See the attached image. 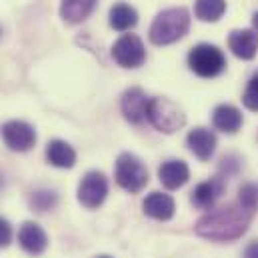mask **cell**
<instances>
[{"label":"cell","instance_id":"obj_22","mask_svg":"<svg viewBox=\"0 0 258 258\" xmlns=\"http://www.w3.org/2000/svg\"><path fill=\"white\" fill-rule=\"evenodd\" d=\"M238 202L248 208L250 212H256L258 210V186L256 184H244L238 192Z\"/></svg>","mask_w":258,"mask_h":258},{"label":"cell","instance_id":"obj_8","mask_svg":"<svg viewBox=\"0 0 258 258\" xmlns=\"http://www.w3.org/2000/svg\"><path fill=\"white\" fill-rule=\"evenodd\" d=\"M2 140L14 152H26L36 144V132L28 122L10 120L2 124Z\"/></svg>","mask_w":258,"mask_h":258},{"label":"cell","instance_id":"obj_19","mask_svg":"<svg viewBox=\"0 0 258 258\" xmlns=\"http://www.w3.org/2000/svg\"><path fill=\"white\" fill-rule=\"evenodd\" d=\"M136 22H138V14L130 4L118 2L110 8V26L114 30H118V32L130 30L136 26Z\"/></svg>","mask_w":258,"mask_h":258},{"label":"cell","instance_id":"obj_20","mask_svg":"<svg viewBox=\"0 0 258 258\" xmlns=\"http://www.w3.org/2000/svg\"><path fill=\"white\" fill-rule=\"evenodd\" d=\"M226 10V0H196L194 14L202 22H216Z\"/></svg>","mask_w":258,"mask_h":258},{"label":"cell","instance_id":"obj_13","mask_svg":"<svg viewBox=\"0 0 258 258\" xmlns=\"http://www.w3.org/2000/svg\"><path fill=\"white\" fill-rule=\"evenodd\" d=\"M18 242L20 246L30 252V254H40L46 250L48 246V238L46 232L36 224V222H24L18 230Z\"/></svg>","mask_w":258,"mask_h":258},{"label":"cell","instance_id":"obj_1","mask_svg":"<svg viewBox=\"0 0 258 258\" xmlns=\"http://www.w3.org/2000/svg\"><path fill=\"white\" fill-rule=\"evenodd\" d=\"M254 212L244 208L240 202L226 204L220 208H214L206 212L196 222V234L206 240L214 242H228L238 236H242L252 220Z\"/></svg>","mask_w":258,"mask_h":258},{"label":"cell","instance_id":"obj_5","mask_svg":"<svg viewBox=\"0 0 258 258\" xmlns=\"http://www.w3.org/2000/svg\"><path fill=\"white\" fill-rule=\"evenodd\" d=\"M114 176L118 186H122L128 192H140L146 184H148V170L142 164L140 158H136L134 154H120L114 166Z\"/></svg>","mask_w":258,"mask_h":258},{"label":"cell","instance_id":"obj_2","mask_svg":"<svg viewBox=\"0 0 258 258\" xmlns=\"http://www.w3.org/2000/svg\"><path fill=\"white\" fill-rule=\"evenodd\" d=\"M190 28V14L186 8H168L162 10L152 26H150V40L156 46H166L180 40Z\"/></svg>","mask_w":258,"mask_h":258},{"label":"cell","instance_id":"obj_25","mask_svg":"<svg viewBox=\"0 0 258 258\" xmlns=\"http://www.w3.org/2000/svg\"><path fill=\"white\" fill-rule=\"evenodd\" d=\"M242 258H258V240L250 242V244L244 248V252H242Z\"/></svg>","mask_w":258,"mask_h":258},{"label":"cell","instance_id":"obj_4","mask_svg":"<svg viewBox=\"0 0 258 258\" xmlns=\"http://www.w3.org/2000/svg\"><path fill=\"white\" fill-rule=\"evenodd\" d=\"M188 66L202 78H214L226 68V58L214 44H196L188 54Z\"/></svg>","mask_w":258,"mask_h":258},{"label":"cell","instance_id":"obj_17","mask_svg":"<svg viewBox=\"0 0 258 258\" xmlns=\"http://www.w3.org/2000/svg\"><path fill=\"white\" fill-rule=\"evenodd\" d=\"M94 6H96V0H62L60 16L68 24H78L90 16Z\"/></svg>","mask_w":258,"mask_h":258},{"label":"cell","instance_id":"obj_11","mask_svg":"<svg viewBox=\"0 0 258 258\" xmlns=\"http://www.w3.org/2000/svg\"><path fill=\"white\" fill-rule=\"evenodd\" d=\"M228 46L234 56L252 60L258 52V34L254 30H232L228 36Z\"/></svg>","mask_w":258,"mask_h":258},{"label":"cell","instance_id":"obj_21","mask_svg":"<svg viewBox=\"0 0 258 258\" xmlns=\"http://www.w3.org/2000/svg\"><path fill=\"white\" fill-rule=\"evenodd\" d=\"M56 200H58L56 192H52V190H36L30 198V206L38 212H46L56 206Z\"/></svg>","mask_w":258,"mask_h":258},{"label":"cell","instance_id":"obj_24","mask_svg":"<svg viewBox=\"0 0 258 258\" xmlns=\"http://www.w3.org/2000/svg\"><path fill=\"white\" fill-rule=\"evenodd\" d=\"M12 240V226L8 220L0 218V248H6Z\"/></svg>","mask_w":258,"mask_h":258},{"label":"cell","instance_id":"obj_7","mask_svg":"<svg viewBox=\"0 0 258 258\" xmlns=\"http://www.w3.org/2000/svg\"><path fill=\"white\" fill-rule=\"evenodd\" d=\"M108 194V180L102 172H88L78 184V202L86 208H98Z\"/></svg>","mask_w":258,"mask_h":258},{"label":"cell","instance_id":"obj_10","mask_svg":"<svg viewBox=\"0 0 258 258\" xmlns=\"http://www.w3.org/2000/svg\"><path fill=\"white\" fill-rule=\"evenodd\" d=\"M224 190H226L224 178H222V176H216V178H210V180H206V182H200L192 190L190 200H192V204L196 208H200V210H210V208L216 204V200L224 194Z\"/></svg>","mask_w":258,"mask_h":258},{"label":"cell","instance_id":"obj_14","mask_svg":"<svg viewBox=\"0 0 258 258\" xmlns=\"http://www.w3.org/2000/svg\"><path fill=\"white\" fill-rule=\"evenodd\" d=\"M144 212L154 220H170L174 216V200L170 194L164 192H150L142 202Z\"/></svg>","mask_w":258,"mask_h":258},{"label":"cell","instance_id":"obj_6","mask_svg":"<svg viewBox=\"0 0 258 258\" xmlns=\"http://www.w3.org/2000/svg\"><path fill=\"white\" fill-rule=\"evenodd\" d=\"M112 58L122 68H138L146 60V48L136 34H124L114 42Z\"/></svg>","mask_w":258,"mask_h":258},{"label":"cell","instance_id":"obj_27","mask_svg":"<svg viewBox=\"0 0 258 258\" xmlns=\"http://www.w3.org/2000/svg\"><path fill=\"white\" fill-rule=\"evenodd\" d=\"M98 258H110V256H98Z\"/></svg>","mask_w":258,"mask_h":258},{"label":"cell","instance_id":"obj_9","mask_svg":"<svg viewBox=\"0 0 258 258\" xmlns=\"http://www.w3.org/2000/svg\"><path fill=\"white\" fill-rule=\"evenodd\" d=\"M148 104H150V100L142 88H128L120 100L122 114L132 124H140L148 118Z\"/></svg>","mask_w":258,"mask_h":258},{"label":"cell","instance_id":"obj_12","mask_svg":"<svg viewBox=\"0 0 258 258\" xmlns=\"http://www.w3.org/2000/svg\"><path fill=\"white\" fill-rule=\"evenodd\" d=\"M188 176H190V170L182 160H166L158 168V178L168 190H176L184 186L188 182Z\"/></svg>","mask_w":258,"mask_h":258},{"label":"cell","instance_id":"obj_23","mask_svg":"<svg viewBox=\"0 0 258 258\" xmlns=\"http://www.w3.org/2000/svg\"><path fill=\"white\" fill-rule=\"evenodd\" d=\"M242 102L248 110H254L258 112V72L248 80V86L244 90V96H242Z\"/></svg>","mask_w":258,"mask_h":258},{"label":"cell","instance_id":"obj_18","mask_svg":"<svg viewBox=\"0 0 258 258\" xmlns=\"http://www.w3.org/2000/svg\"><path fill=\"white\" fill-rule=\"evenodd\" d=\"M46 158L56 168H72L76 162V152L64 140H52V142H48Z\"/></svg>","mask_w":258,"mask_h":258},{"label":"cell","instance_id":"obj_26","mask_svg":"<svg viewBox=\"0 0 258 258\" xmlns=\"http://www.w3.org/2000/svg\"><path fill=\"white\" fill-rule=\"evenodd\" d=\"M252 24H254V28H256V32H258V12L252 16Z\"/></svg>","mask_w":258,"mask_h":258},{"label":"cell","instance_id":"obj_15","mask_svg":"<svg viewBox=\"0 0 258 258\" xmlns=\"http://www.w3.org/2000/svg\"><path fill=\"white\" fill-rule=\"evenodd\" d=\"M186 142H188V148L200 160H208L216 150V136L208 128L190 130L186 136Z\"/></svg>","mask_w":258,"mask_h":258},{"label":"cell","instance_id":"obj_3","mask_svg":"<svg viewBox=\"0 0 258 258\" xmlns=\"http://www.w3.org/2000/svg\"><path fill=\"white\" fill-rule=\"evenodd\" d=\"M148 120L156 130L172 134L184 126L186 116H184V110L176 102L168 98H152L148 104Z\"/></svg>","mask_w":258,"mask_h":258},{"label":"cell","instance_id":"obj_16","mask_svg":"<svg viewBox=\"0 0 258 258\" xmlns=\"http://www.w3.org/2000/svg\"><path fill=\"white\" fill-rule=\"evenodd\" d=\"M212 124H214L216 130L234 134L236 130L242 126V114H240V110H238L236 106H232V104H220V106L214 108Z\"/></svg>","mask_w":258,"mask_h":258}]
</instances>
